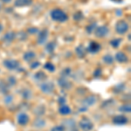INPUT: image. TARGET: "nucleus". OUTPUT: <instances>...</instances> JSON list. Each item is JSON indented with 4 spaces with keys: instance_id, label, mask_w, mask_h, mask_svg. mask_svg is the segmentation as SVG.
<instances>
[{
    "instance_id": "nucleus-1",
    "label": "nucleus",
    "mask_w": 131,
    "mask_h": 131,
    "mask_svg": "<svg viewBox=\"0 0 131 131\" xmlns=\"http://www.w3.org/2000/svg\"><path fill=\"white\" fill-rule=\"evenodd\" d=\"M50 14H51V18L54 21H57V22L62 23V22H66V21L68 19L67 14L60 9L52 10Z\"/></svg>"
},
{
    "instance_id": "nucleus-2",
    "label": "nucleus",
    "mask_w": 131,
    "mask_h": 131,
    "mask_svg": "<svg viewBox=\"0 0 131 131\" xmlns=\"http://www.w3.org/2000/svg\"><path fill=\"white\" fill-rule=\"evenodd\" d=\"M129 29V25L124 20H119L115 25V31L118 34H125Z\"/></svg>"
},
{
    "instance_id": "nucleus-3",
    "label": "nucleus",
    "mask_w": 131,
    "mask_h": 131,
    "mask_svg": "<svg viewBox=\"0 0 131 131\" xmlns=\"http://www.w3.org/2000/svg\"><path fill=\"white\" fill-rule=\"evenodd\" d=\"M79 126L83 131H91L94 129V123L88 118L83 117L79 122Z\"/></svg>"
},
{
    "instance_id": "nucleus-4",
    "label": "nucleus",
    "mask_w": 131,
    "mask_h": 131,
    "mask_svg": "<svg viewBox=\"0 0 131 131\" xmlns=\"http://www.w3.org/2000/svg\"><path fill=\"white\" fill-rule=\"evenodd\" d=\"M3 64L5 66V68L9 69V70H17V69H18L20 67V63L18 60H9V59L4 60Z\"/></svg>"
},
{
    "instance_id": "nucleus-5",
    "label": "nucleus",
    "mask_w": 131,
    "mask_h": 131,
    "mask_svg": "<svg viewBox=\"0 0 131 131\" xmlns=\"http://www.w3.org/2000/svg\"><path fill=\"white\" fill-rule=\"evenodd\" d=\"M109 29L106 25H101L100 27H97L94 30V34L97 38H104L108 34Z\"/></svg>"
},
{
    "instance_id": "nucleus-6",
    "label": "nucleus",
    "mask_w": 131,
    "mask_h": 131,
    "mask_svg": "<svg viewBox=\"0 0 131 131\" xmlns=\"http://www.w3.org/2000/svg\"><path fill=\"white\" fill-rule=\"evenodd\" d=\"M54 84L52 82H45V83L41 84L40 85V89L44 94H52V92L54 91Z\"/></svg>"
},
{
    "instance_id": "nucleus-7",
    "label": "nucleus",
    "mask_w": 131,
    "mask_h": 131,
    "mask_svg": "<svg viewBox=\"0 0 131 131\" xmlns=\"http://www.w3.org/2000/svg\"><path fill=\"white\" fill-rule=\"evenodd\" d=\"M48 35H49V31H48L47 29L42 30L39 33V36H38V39H37L38 44H39V45H44L46 42V40H47Z\"/></svg>"
},
{
    "instance_id": "nucleus-8",
    "label": "nucleus",
    "mask_w": 131,
    "mask_h": 131,
    "mask_svg": "<svg viewBox=\"0 0 131 131\" xmlns=\"http://www.w3.org/2000/svg\"><path fill=\"white\" fill-rule=\"evenodd\" d=\"M29 121H30V118L27 114L25 113H20L19 115L17 117V122H18V124L20 126H25L28 124Z\"/></svg>"
},
{
    "instance_id": "nucleus-9",
    "label": "nucleus",
    "mask_w": 131,
    "mask_h": 131,
    "mask_svg": "<svg viewBox=\"0 0 131 131\" xmlns=\"http://www.w3.org/2000/svg\"><path fill=\"white\" fill-rule=\"evenodd\" d=\"M112 122H113L114 124H116V125H124V124L128 122V118L122 115H115V117L113 118Z\"/></svg>"
},
{
    "instance_id": "nucleus-10",
    "label": "nucleus",
    "mask_w": 131,
    "mask_h": 131,
    "mask_svg": "<svg viewBox=\"0 0 131 131\" xmlns=\"http://www.w3.org/2000/svg\"><path fill=\"white\" fill-rule=\"evenodd\" d=\"M101 49V46L96 41H91L88 47V51L91 53H97Z\"/></svg>"
},
{
    "instance_id": "nucleus-11",
    "label": "nucleus",
    "mask_w": 131,
    "mask_h": 131,
    "mask_svg": "<svg viewBox=\"0 0 131 131\" xmlns=\"http://www.w3.org/2000/svg\"><path fill=\"white\" fill-rule=\"evenodd\" d=\"M16 38V33L14 31H8L6 32L3 37V41L5 42V44H10L12 41L15 39Z\"/></svg>"
},
{
    "instance_id": "nucleus-12",
    "label": "nucleus",
    "mask_w": 131,
    "mask_h": 131,
    "mask_svg": "<svg viewBox=\"0 0 131 131\" xmlns=\"http://www.w3.org/2000/svg\"><path fill=\"white\" fill-rule=\"evenodd\" d=\"M115 60L119 63H126L128 61V58L123 52H118L115 56Z\"/></svg>"
},
{
    "instance_id": "nucleus-13",
    "label": "nucleus",
    "mask_w": 131,
    "mask_h": 131,
    "mask_svg": "<svg viewBox=\"0 0 131 131\" xmlns=\"http://www.w3.org/2000/svg\"><path fill=\"white\" fill-rule=\"evenodd\" d=\"M58 84L59 86H60V88H65V89H70L71 86H72V83L70 81H68V80H67L66 78H61L58 81Z\"/></svg>"
},
{
    "instance_id": "nucleus-14",
    "label": "nucleus",
    "mask_w": 131,
    "mask_h": 131,
    "mask_svg": "<svg viewBox=\"0 0 131 131\" xmlns=\"http://www.w3.org/2000/svg\"><path fill=\"white\" fill-rule=\"evenodd\" d=\"M96 97L94 95H90V96H88L85 100L83 101V105L85 107H89V106H93V105L95 104L96 102Z\"/></svg>"
},
{
    "instance_id": "nucleus-15",
    "label": "nucleus",
    "mask_w": 131,
    "mask_h": 131,
    "mask_svg": "<svg viewBox=\"0 0 131 131\" xmlns=\"http://www.w3.org/2000/svg\"><path fill=\"white\" fill-rule=\"evenodd\" d=\"M32 2V0H15L14 5L16 7H25V6L31 5Z\"/></svg>"
},
{
    "instance_id": "nucleus-16",
    "label": "nucleus",
    "mask_w": 131,
    "mask_h": 131,
    "mask_svg": "<svg viewBox=\"0 0 131 131\" xmlns=\"http://www.w3.org/2000/svg\"><path fill=\"white\" fill-rule=\"evenodd\" d=\"M75 52H76V54L79 56V58H84L86 56V48L84 47L83 45H80L79 46H77L75 49Z\"/></svg>"
},
{
    "instance_id": "nucleus-17",
    "label": "nucleus",
    "mask_w": 131,
    "mask_h": 131,
    "mask_svg": "<svg viewBox=\"0 0 131 131\" xmlns=\"http://www.w3.org/2000/svg\"><path fill=\"white\" fill-rule=\"evenodd\" d=\"M35 57H36V53L34 52H32V51H27V52H25L24 53V55H23V59H24L25 61L29 62V61L32 60Z\"/></svg>"
},
{
    "instance_id": "nucleus-18",
    "label": "nucleus",
    "mask_w": 131,
    "mask_h": 131,
    "mask_svg": "<svg viewBox=\"0 0 131 131\" xmlns=\"http://www.w3.org/2000/svg\"><path fill=\"white\" fill-rule=\"evenodd\" d=\"M71 108L67 105H62L60 108H59V113L61 115H67L71 113Z\"/></svg>"
},
{
    "instance_id": "nucleus-19",
    "label": "nucleus",
    "mask_w": 131,
    "mask_h": 131,
    "mask_svg": "<svg viewBox=\"0 0 131 131\" xmlns=\"http://www.w3.org/2000/svg\"><path fill=\"white\" fill-rule=\"evenodd\" d=\"M46 78H47V75H46L45 73H43L42 71L38 72V73H36L34 74V79L36 81H46Z\"/></svg>"
},
{
    "instance_id": "nucleus-20",
    "label": "nucleus",
    "mask_w": 131,
    "mask_h": 131,
    "mask_svg": "<svg viewBox=\"0 0 131 131\" xmlns=\"http://www.w3.org/2000/svg\"><path fill=\"white\" fill-rule=\"evenodd\" d=\"M122 39H121V38H118V39H112V40H110V45L112 47L114 48H118L120 46V45H121Z\"/></svg>"
},
{
    "instance_id": "nucleus-21",
    "label": "nucleus",
    "mask_w": 131,
    "mask_h": 131,
    "mask_svg": "<svg viewBox=\"0 0 131 131\" xmlns=\"http://www.w3.org/2000/svg\"><path fill=\"white\" fill-rule=\"evenodd\" d=\"M103 61H104L106 64L107 65H111L112 63L114 62V60H115V59H114V57L110 55V54H106V55L103 56Z\"/></svg>"
},
{
    "instance_id": "nucleus-22",
    "label": "nucleus",
    "mask_w": 131,
    "mask_h": 131,
    "mask_svg": "<svg viewBox=\"0 0 131 131\" xmlns=\"http://www.w3.org/2000/svg\"><path fill=\"white\" fill-rule=\"evenodd\" d=\"M44 68L46 69L47 71L51 72V73H53V72L55 71V66L51 62H46V64L44 65Z\"/></svg>"
},
{
    "instance_id": "nucleus-23",
    "label": "nucleus",
    "mask_w": 131,
    "mask_h": 131,
    "mask_svg": "<svg viewBox=\"0 0 131 131\" xmlns=\"http://www.w3.org/2000/svg\"><path fill=\"white\" fill-rule=\"evenodd\" d=\"M118 110L121 111V112H124V113H130L131 112V107L129 104H125V105H122V106L119 107Z\"/></svg>"
},
{
    "instance_id": "nucleus-24",
    "label": "nucleus",
    "mask_w": 131,
    "mask_h": 131,
    "mask_svg": "<svg viewBox=\"0 0 131 131\" xmlns=\"http://www.w3.org/2000/svg\"><path fill=\"white\" fill-rule=\"evenodd\" d=\"M96 29V24L95 23H92V24H89L88 25H86V31L88 33H92L93 31Z\"/></svg>"
},
{
    "instance_id": "nucleus-25",
    "label": "nucleus",
    "mask_w": 131,
    "mask_h": 131,
    "mask_svg": "<svg viewBox=\"0 0 131 131\" xmlns=\"http://www.w3.org/2000/svg\"><path fill=\"white\" fill-rule=\"evenodd\" d=\"M16 38H18L20 40H26L27 39V34L25 31H19V32L16 33Z\"/></svg>"
},
{
    "instance_id": "nucleus-26",
    "label": "nucleus",
    "mask_w": 131,
    "mask_h": 131,
    "mask_svg": "<svg viewBox=\"0 0 131 131\" xmlns=\"http://www.w3.org/2000/svg\"><path fill=\"white\" fill-rule=\"evenodd\" d=\"M46 51H47L48 52H50V53L53 52L54 49H55V45H54L53 42L48 43L47 45H46Z\"/></svg>"
},
{
    "instance_id": "nucleus-27",
    "label": "nucleus",
    "mask_w": 131,
    "mask_h": 131,
    "mask_svg": "<svg viewBox=\"0 0 131 131\" xmlns=\"http://www.w3.org/2000/svg\"><path fill=\"white\" fill-rule=\"evenodd\" d=\"M83 14H82L81 12H76L74 14H73V18L74 19L75 21H80L83 18Z\"/></svg>"
},
{
    "instance_id": "nucleus-28",
    "label": "nucleus",
    "mask_w": 131,
    "mask_h": 131,
    "mask_svg": "<svg viewBox=\"0 0 131 131\" xmlns=\"http://www.w3.org/2000/svg\"><path fill=\"white\" fill-rule=\"evenodd\" d=\"M8 91V88L4 82H0V94H6Z\"/></svg>"
},
{
    "instance_id": "nucleus-29",
    "label": "nucleus",
    "mask_w": 131,
    "mask_h": 131,
    "mask_svg": "<svg viewBox=\"0 0 131 131\" xmlns=\"http://www.w3.org/2000/svg\"><path fill=\"white\" fill-rule=\"evenodd\" d=\"M22 96L25 99H29L31 97V92L28 89H25L22 92Z\"/></svg>"
},
{
    "instance_id": "nucleus-30",
    "label": "nucleus",
    "mask_w": 131,
    "mask_h": 131,
    "mask_svg": "<svg viewBox=\"0 0 131 131\" xmlns=\"http://www.w3.org/2000/svg\"><path fill=\"white\" fill-rule=\"evenodd\" d=\"M71 73H72V70L69 67H67V68H65L64 70H63L62 72H61V74H62V76L64 78H66L67 76H69L71 74Z\"/></svg>"
},
{
    "instance_id": "nucleus-31",
    "label": "nucleus",
    "mask_w": 131,
    "mask_h": 131,
    "mask_svg": "<svg viewBox=\"0 0 131 131\" xmlns=\"http://www.w3.org/2000/svg\"><path fill=\"white\" fill-rule=\"evenodd\" d=\"M34 125L37 128H42L43 126H45V121H43V120H38V121H36Z\"/></svg>"
},
{
    "instance_id": "nucleus-32",
    "label": "nucleus",
    "mask_w": 131,
    "mask_h": 131,
    "mask_svg": "<svg viewBox=\"0 0 131 131\" xmlns=\"http://www.w3.org/2000/svg\"><path fill=\"white\" fill-rule=\"evenodd\" d=\"M65 127L62 126V125H60V126H55L52 128L51 131H65Z\"/></svg>"
},
{
    "instance_id": "nucleus-33",
    "label": "nucleus",
    "mask_w": 131,
    "mask_h": 131,
    "mask_svg": "<svg viewBox=\"0 0 131 131\" xmlns=\"http://www.w3.org/2000/svg\"><path fill=\"white\" fill-rule=\"evenodd\" d=\"M39 66H40V63H39V61H34V62H32L30 65V68L31 69H36V68H38Z\"/></svg>"
},
{
    "instance_id": "nucleus-34",
    "label": "nucleus",
    "mask_w": 131,
    "mask_h": 131,
    "mask_svg": "<svg viewBox=\"0 0 131 131\" xmlns=\"http://www.w3.org/2000/svg\"><path fill=\"white\" fill-rule=\"evenodd\" d=\"M101 73H102V71H101V68H97L95 69V71L94 72V76L96 78L100 77V76H101Z\"/></svg>"
},
{
    "instance_id": "nucleus-35",
    "label": "nucleus",
    "mask_w": 131,
    "mask_h": 131,
    "mask_svg": "<svg viewBox=\"0 0 131 131\" xmlns=\"http://www.w3.org/2000/svg\"><path fill=\"white\" fill-rule=\"evenodd\" d=\"M27 31H28V32L30 33V34H35V33H37L38 31H39V29L36 28V27H31V28H29Z\"/></svg>"
},
{
    "instance_id": "nucleus-36",
    "label": "nucleus",
    "mask_w": 131,
    "mask_h": 131,
    "mask_svg": "<svg viewBox=\"0 0 131 131\" xmlns=\"http://www.w3.org/2000/svg\"><path fill=\"white\" fill-rule=\"evenodd\" d=\"M58 103H59V104H60V105H65V103H66V98H65V97L64 96L59 97Z\"/></svg>"
},
{
    "instance_id": "nucleus-37",
    "label": "nucleus",
    "mask_w": 131,
    "mask_h": 131,
    "mask_svg": "<svg viewBox=\"0 0 131 131\" xmlns=\"http://www.w3.org/2000/svg\"><path fill=\"white\" fill-rule=\"evenodd\" d=\"M12 95H10V94H8V95H6L5 97V103L6 104H10V102L12 101Z\"/></svg>"
},
{
    "instance_id": "nucleus-38",
    "label": "nucleus",
    "mask_w": 131,
    "mask_h": 131,
    "mask_svg": "<svg viewBox=\"0 0 131 131\" xmlns=\"http://www.w3.org/2000/svg\"><path fill=\"white\" fill-rule=\"evenodd\" d=\"M9 82H10V85H14V84L16 83L17 81H16V79L14 77H12V76H10V77H9Z\"/></svg>"
},
{
    "instance_id": "nucleus-39",
    "label": "nucleus",
    "mask_w": 131,
    "mask_h": 131,
    "mask_svg": "<svg viewBox=\"0 0 131 131\" xmlns=\"http://www.w3.org/2000/svg\"><path fill=\"white\" fill-rule=\"evenodd\" d=\"M2 2H3L4 4H9L12 2V0H1Z\"/></svg>"
},
{
    "instance_id": "nucleus-40",
    "label": "nucleus",
    "mask_w": 131,
    "mask_h": 131,
    "mask_svg": "<svg viewBox=\"0 0 131 131\" xmlns=\"http://www.w3.org/2000/svg\"><path fill=\"white\" fill-rule=\"evenodd\" d=\"M4 30V26L2 25V24H0V33L2 32V31Z\"/></svg>"
},
{
    "instance_id": "nucleus-41",
    "label": "nucleus",
    "mask_w": 131,
    "mask_h": 131,
    "mask_svg": "<svg viewBox=\"0 0 131 131\" xmlns=\"http://www.w3.org/2000/svg\"><path fill=\"white\" fill-rule=\"evenodd\" d=\"M113 1H115V2H117V3H121L122 0H113Z\"/></svg>"
},
{
    "instance_id": "nucleus-42",
    "label": "nucleus",
    "mask_w": 131,
    "mask_h": 131,
    "mask_svg": "<svg viewBox=\"0 0 131 131\" xmlns=\"http://www.w3.org/2000/svg\"><path fill=\"white\" fill-rule=\"evenodd\" d=\"M1 7H2V5H1V3H0V9H1Z\"/></svg>"
}]
</instances>
